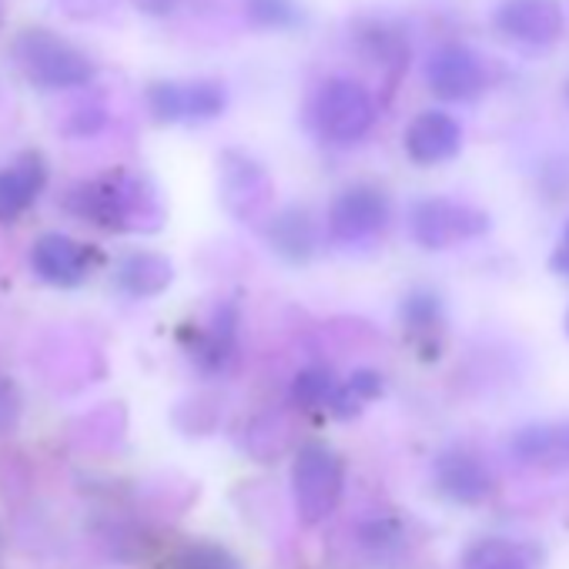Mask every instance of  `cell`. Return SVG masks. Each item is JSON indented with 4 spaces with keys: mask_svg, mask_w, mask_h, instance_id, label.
<instances>
[{
    "mask_svg": "<svg viewBox=\"0 0 569 569\" xmlns=\"http://www.w3.org/2000/svg\"><path fill=\"white\" fill-rule=\"evenodd\" d=\"M68 208L84 221L111 231H138V228H154L161 221L154 191L148 188V181L128 171L78 184L68 194Z\"/></svg>",
    "mask_w": 569,
    "mask_h": 569,
    "instance_id": "obj_1",
    "label": "cell"
},
{
    "mask_svg": "<svg viewBox=\"0 0 569 569\" xmlns=\"http://www.w3.org/2000/svg\"><path fill=\"white\" fill-rule=\"evenodd\" d=\"M11 58H14L18 71H21L34 88H44V91L84 88V84H91L94 74H98L94 61H91L81 48H74V44L64 41L61 34L44 31V28L21 31V34L14 38Z\"/></svg>",
    "mask_w": 569,
    "mask_h": 569,
    "instance_id": "obj_2",
    "label": "cell"
},
{
    "mask_svg": "<svg viewBox=\"0 0 569 569\" xmlns=\"http://www.w3.org/2000/svg\"><path fill=\"white\" fill-rule=\"evenodd\" d=\"M376 94L356 81V78H332L326 81L312 104H309V124L319 134V141L332 148H352L359 144L372 124H376Z\"/></svg>",
    "mask_w": 569,
    "mask_h": 569,
    "instance_id": "obj_3",
    "label": "cell"
},
{
    "mask_svg": "<svg viewBox=\"0 0 569 569\" xmlns=\"http://www.w3.org/2000/svg\"><path fill=\"white\" fill-rule=\"evenodd\" d=\"M346 492V462L329 442H306L292 462V502L306 526L326 522Z\"/></svg>",
    "mask_w": 569,
    "mask_h": 569,
    "instance_id": "obj_4",
    "label": "cell"
},
{
    "mask_svg": "<svg viewBox=\"0 0 569 569\" xmlns=\"http://www.w3.org/2000/svg\"><path fill=\"white\" fill-rule=\"evenodd\" d=\"M392 221V201L379 184L342 188L326 214V231L339 248H366L386 234Z\"/></svg>",
    "mask_w": 569,
    "mask_h": 569,
    "instance_id": "obj_5",
    "label": "cell"
},
{
    "mask_svg": "<svg viewBox=\"0 0 569 569\" xmlns=\"http://www.w3.org/2000/svg\"><path fill=\"white\" fill-rule=\"evenodd\" d=\"M409 228H412V238L422 248L442 251V248H456L462 241H472V238L486 234L489 231V214L479 211L476 204H466V201L422 198L409 211Z\"/></svg>",
    "mask_w": 569,
    "mask_h": 569,
    "instance_id": "obj_6",
    "label": "cell"
},
{
    "mask_svg": "<svg viewBox=\"0 0 569 569\" xmlns=\"http://www.w3.org/2000/svg\"><path fill=\"white\" fill-rule=\"evenodd\" d=\"M492 24L509 48L522 54H546L562 38V8L556 0H502Z\"/></svg>",
    "mask_w": 569,
    "mask_h": 569,
    "instance_id": "obj_7",
    "label": "cell"
},
{
    "mask_svg": "<svg viewBox=\"0 0 569 569\" xmlns=\"http://www.w3.org/2000/svg\"><path fill=\"white\" fill-rule=\"evenodd\" d=\"M486 81H489L486 64L466 44L449 41L426 58V84L439 101H452V104L476 101L486 91Z\"/></svg>",
    "mask_w": 569,
    "mask_h": 569,
    "instance_id": "obj_8",
    "label": "cell"
},
{
    "mask_svg": "<svg viewBox=\"0 0 569 569\" xmlns=\"http://www.w3.org/2000/svg\"><path fill=\"white\" fill-rule=\"evenodd\" d=\"M101 251L94 244L74 241L68 234H41L31 248V268L41 281L58 284V289H74V284L88 281L91 271H98Z\"/></svg>",
    "mask_w": 569,
    "mask_h": 569,
    "instance_id": "obj_9",
    "label": "cell"
},
{
    "mask_svg": "<svg viewBox=\"0 0 569 569\" xmlns=\"http://www.w3.org/2000/svg\"><path fill=\"white\" fill-rule=\"evenodd\" d=\"M432 482L446 499H452L459 506H476V502L489 499L496 489L492 469L476 452H469L462 446L439 452V459L432 462Z\"/></svg>",
    "mask_w": 569,
    "mask_h": 569,
    "instance_id": "obj_10",
    "label": "cell"
},
{
    "mask_svg": "<svg viewBox=\"0 0 569 569\" xmlns=\"http://www.w3.org/2000/svg\"><path fill=\"white\" fill-rule=\"evenodd\" d=\"M402 148H406L409 161H416L422 168L446 164L462 151V124L446 111H422L406 128Z\"/></svg>",
    "mask_w": 569,
    "mask_h": 569,
    "instance_id": "obj_11",
    "label": "cell"
},
{
    "mask_svg": "<svg viewBox=\"0 0 569 569\" xmlns=\"http://www.w3.org/2000/svg\"><path fill=\"white\" fill-rule=\"evenodd\" d=\"M509 452L516 462L542 472L569 469V422H536L522 426L509 439Z\"/></svg>",
    "mask_w": 569,
    "mask_h": 569,
    "instance_id": "obj_12",
    "label": "cell"
},
{
    "mask_svg": "<svg viewBox=\"0 0 569 569\" xmlns=\"http://www.w3.org/2000/svg\"><path fill=\"white\" fill-rule=\"evenodd\" d=\"M48 184V164L41 154H21L0 171V221L21 218Z\"/></svg>",
    "mask_w": 569,
    "mask_h": 569,
    "instance_id": "obj_13",
    "label": "cell"
},
{
    "mask_svg": "<svg viewBox=\"0 0 569 569\" xmlns=\"http://www.w3.org/2000/svg\"><path fill=\"white\" fill-rule=\"evenodd\" d=\"M352 41H356L359 54L366 61H372L376 68H382L389 78H399L409 64V38L392 21H382V18L359 21L352 31Z\"/></svg>",
    "mask_w": 569,
    "mask_h": 569,
    "instance_id": "obj_14",
    "label": "cell"
},
{
    "mask_svg": "<svg viewBox=\"0 0 569 569\" xmlns=\"http://www.w3.org/2000/svg\"><path fill=\"white\" fill-rule=\"evenodd\" d=\"M268 244L289 261H306L319 248V224L306 208H284L268 224Z\"/></svg>",
    "mask_w": 569,
    "mask_h": 569,
    "instance_id": "obj_15",
    "label": "cell"
},
{
    "mask_svg": "<svg viewBox=\"0 0 569 569\" xmlns=\"http://www.w3.org/2000/svg\"><path fill=\"white\" fill-rule=\"evenodd\" d=\"M234 339H238V312H234V306H224V309L214 312L208 329L198 332L188 356L198 362L201 372H221L224 362L234 352Z\"/></svg>",
    "mask_w": 569,
    "mask_h": 569,
    "instance_id": "obj_16",
    "label": "cell"
},
{
    "mask_svg": "<svg viewBox=\"0 0 569 569\" xmlns=\"http://www.w3.org/2000/svg\"><path fill=\"white\" fill-rule=\"evenodd\" d=\"M221 164H224V198H228V204L238 208V211H244V214L254 211L268 198V178H264V171L251 158L234 154V151H228Z\"/></svg>",
    "mask_w": 569,
    "mask_h": 569,
    "instance_id": "obj_17",
    "label": "cell"
},
{
    "mask_svg": "<svg viewBox=\"0 0 569 569\" xmlns=\"http://www.w3.org/2000/svg\"><path fill=\"white\" fill-rule=\"evenodd\" d=\"M168 281H171V261L161 254L141 251V254L124 258L118 268V284L134 299H151V296L164 292Z\"/></svg>",
    "mask_w": 569,
    "mask_h": 569,
    "instance_id": "obj_18",
    "label": "cell"
},
{
    "mask_svg": "<svg viewBox=\"0 0 569 569\" xmlns=\"http://www.w3.org/2000/svg\"><path fill=\"white\" fill-rule=\"evenodd\" d=\"M462 569H532V556L522 542H512L502 536H486L466 549Z\"/></svg>",
    "mask_w": 569,
    "mask_h": 569,
    "instance_id": "obj_19",
    "label": "cell"
},
{
    "mask_svg": "<svg viewBox=\"0 0 569 569\" xmlns=\"http://www.w3.org/2000/svg\"><path fill=\"white\" fill-rule=\"evenodd\" d=\"M244 18L258 31H299L306 8L299 0H244Z\"/></svg>",
    "mask_w": 569,
    "mask_h": 569,
    "instance_id": "obj_20",
    "label": "cell"
},
{
    "mask_svg": "<svg viewBox=\"0 0 569 569\" xmlns=\"http://www.w3.org/2000/svg\"><path fill=\"white\" fill-rule=\"evenodd\" d=\"M228 108V88L221 81H191L181 84V121H214Z\"/></svg>",
    "mask_w": 569,
    "mask_h": 569,
    "instance_id": "obj_21",
    "label": "cell"
},
{
    "mask_svg": "<svg viewBox=\"0 0 569 569\" xmlns=\"http://www.w3.org/2000/svg\"><path fill=\"white\" fill-rule=\"evenodd\" d=\"M379 396H382V376H379L376 369H359V372H352V376L336 389L332 409H336V416L346 419V416L366 409L369 402H376Z\"/></svg>",
    "mask_w": 569,
    "mask_h": 569,
    "instance_id": "obj_22",
    "label": "cell"
},
{
    "mask_svg": "<svg viewBox=\"0 0 569 569\" xmlns=\"http://www.w3.org/2000/svg\"><path fill=\"white\" fill-rule=\"evenodd\" d=\"M399 316H402V326H406L409 336H426L429 339L432 332L442 329V302L429 289L409 292L406 302H402V309H399Z\"/></svg>",
    "mask_w": 569,
    "mask_h": 569,
    "instance_id": "obj_23",
    "label": "cell"
},
{
    "mask_svg": "<svg viewBox=\"0 0 569 569\" xmlns=\"http://www.w3.org/2000/svg\"><path fill=\"white\" fill-rule=\"evenodd\" d=\"M336 389H339V382H336L332 369H326V366H309V369H302V372L292 379L289 396H292V402L302 406V409H319V406L332 402Z\"/></svg>",
    "mask_w": 569,
    "mask_h": 569,
    "instance_id": "obj_24",
    "label": "cell"
},
{
    "mask_svg": "<svg viewBox=\"0 0 569 569\" xmlns=\"http://www.w3.org/2000/svg\"><path fill=\"white\" fill-rule=\"evenodd\" d=\"M171 569H244L241 559L224 549L221 542H208V539H198V542H188L184 549H178Z\"/></svg>",
    "mask_w": 569,
    "mask_h": 569,
    "instance_id": "obj_25",
    "label": "cell"
},
{
    "mask_svg": "<svg viewBox=\"0 0 569 569\" xmlns=\"http://www.w3.org/2000/svg\"><path fill=\"white\" fill-rule=\"evenodd\" d=\"M148 108L154 121L178 124L181 121V84L178 81H158L148 88Z\"/></svg>",
    "mask_w": 569,
    "mask_h": 569,
    "instance_id": "obj_26",
    "label": "cell"
},
{
    "mask_svg": "<svg viewBox=\"0 0 569 569\" xmlns=\"http://www.w3.org/2000/svg\"><path fill=\"white\" fill-rule=\"evenodd\" d=\"M121 0H58V8L74 21H101L118 11Z\"/></svg>",
    "mask_w": 569,
    "mask_h": 569,
    "instance_id": "obj_27",
    "label": "cell"
},
{
    "mask_svg": "<svg viewBox=\"0 0 569 569\" xmlns=\"http://www.w3.org/2000/svg\"><path fill=\"white\" fill-rule=\"evenodd\" d=\"M18 416H21V399H18V389H14L8 379H0V436L14 429Z\"/></svg>",
    "mask_w": 569,
    "mask_h": 569,
    "instance_id": "obj_28",
    "label": "cell"
},
{
    "mask_svg": "<svg viewBox=\"0 0 569 569\" xmlns=\"http://www.w3.org/2000/svg\"><path fill=\"white\" fill-rule=\"evenodd\" d=\"M549 268H552L559 278L569 281V221H566V228H562V234H559V244H556V251H552V258H549Z\"/></svg>",
    "mask_w": 569,
    "mask_h": 569,
    "instance_id": "obj_29",
    "label": "cell"
},
{
    "mask_svg": "<svg viewBox=\"0 0 569 569\" xmlns=\"http://www.w3.org/2000/svg\"><path fill=\"white\" fill-rule=\"evenodd\" d=\"M131 4L141 11V14H148V18H168L181 0H131Z\"/></svg>",
    "mask_w": 569,
    "mask_h": 569,
    "instance_id": "obj_30",
    "label": "cell"
},
{
    "mask_svg": "<svg viewBox=\"0 0 569 569\" xmlns=\"http://www.w3.org/2000/svg\"><path fill=\"white\" fill-rule=\"evenodd\" d=\"M566 336H569V312H566Z\"/></svg>",
    "mask_w": 569,
    "mask_h": 569,
    "instance_id": "obj_31",
    "label": "cell"
},
{
    "mask_svg": "<svg viewBox=\"0 0 569 569\" xmlns=\"http://www.w3.org/2000/svg\"><path fill=\"white\" fill-rule=\"evenodd\" d=\"M566 104H569V81H566Z\"/></svg>",
    "mask_w": 569,
    "mask_h": 569,
    "instance_id": "obj_32",
    "label": "cell"
}]
</instances>
